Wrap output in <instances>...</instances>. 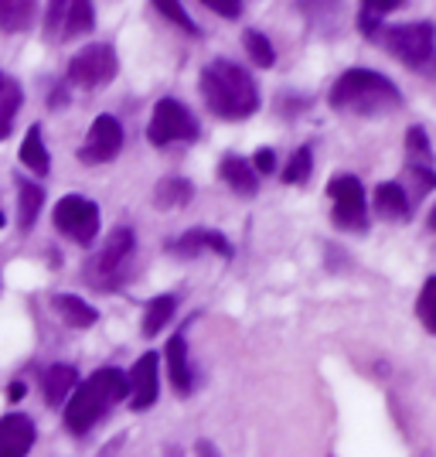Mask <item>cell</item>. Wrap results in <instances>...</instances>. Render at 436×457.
Segmentation results:
<instances>
[{"label": "cell", "instance_id": "obj_1", "mask_svg": "<svg viewBox=\"0 0 436 457\" xmlns=\"http://www.w3.org/2000/svg\"><path fill=\"white\" fill-rule=\"evenodd\" d=\"M198 89L202 99L209 106L211 116L218 120H249V116L259 110V86L256 79L246 72V65L232 62V58H215L202 69L198 79Z\"/></svg>", "mask_w": 436, "mask_h": 457}, {"label": "cell", "instance_id": "obj_2", "mask_svg": "<svg viewBox=\"0 0 436 457\" xmlns=\"http://www.w3.org/2000/svg\"><path fill=\"white\" fill-rule=\"evenodd\" d=\"M331 110L344 116H389L402 110V93L389 76L372 69H348L327 93Z\"/></svg>", "mask_w": 436, "mask_h": 457}, {"label": "cell", "instance_id": "obj_3", "mask_svg": "<svg viewBox=\"0 0 436 457\" xmlns=\"http://www.w3.org/2000/svg\"><path fill=\"white\" fill-rule=\"evenodd\" d=\"M127 393H130L127 389V376L119 369L106 365V369L93 372L86 382H78L76 393L65 403V430L76 434V437L89 434L116 403L127 400Z\"/></svg>", "mask_w": 436, "mask_h": 457}, {"label": "cell", "instance_id": "obj_4", "mask_svg": "<svg viewBox=\"0 0 436 457\" xmlns=\"http://www.w3.org/2000/svg\"><path fill=\"white\" fill-rule=\"evenodd\" d=\"M372 41L399 58L406 69L423 72L436 58V28L433 21H409V24H379Z\"/></svg>", "mask_w": 436, "mask_h": 457}, {"label": "cell", "instance_id": "obj_5", "mask_svg": "<svg viewBox=\"0 0 436 457\" xmlns=\"http://www.w3.org/2000/svg\"><path fill=\"white\" fill-rule=\"evenodd\" d=\"M133 256H136V236H133V228L116 226L110 232V239L103 243V249L95 256H89V263H86V284L93 287V290H103V294L119 290V287L127 284V277H130Z\"/></svg>", "mask_w": 436, "mask_h": 457}, {"label": "cell", "instance_id": "obj_6", "mask_svg": "<svg viewBox=\"0 0 436 457\" xmlns=\"http://www.w3.org/2000/svg\"><path fill=\"white\" fill-rule=\"evenodd\" d=\"M198 134H202V127H198L194 113H191L181 99H171V96L157 99V106H153V113H151V123H147V140H151L153 147L194 144Z\"/></svg>", "mask_w": 436, "mask_h": 457}, {"label": "cell", "instance_id": "obj_7", "mask_svg": "<svg viewBox=\"0 0 436 457\" xmlns=\"http://www.w3.org/2000/svg\"><path fill=\"white\" fill-rule=\"evenodd\" d=\"M327 198H331V222L344 232H365L368 228V198L365 185L355 174H338L327 181Z\"/></svg>", "mask_w": 436, "mask_h": 457}, {"label": "cell", "instance_id": "obj_8", "mask_svg": "<svg viewBox=\"0 0 436 457\" xmlns=\"http://www.w3.org/2000/svg\"><path fill=\"white\" fill-rule=\"evenodd\" d=\"M116 69H119V62H116L113 45H106V41H93V45H86L82 52L72 55L69 72H65V82L82 86V89H99V86L113 82Z\"/></svg>", "mask_w": 436, "mask_h": 457}, {"label": "cell", "instance_id": "obj_9", "mask_svg": "<svg viewBox=\"0 0 436 457\" xmlns=\"http://www.w3.org/2000/svg\"><path fill=\"white\" fill-rule=\"evenodd\" d=\"M55 228L78 246H93L99 236V205L86 195H65L52 212Z\"/></svg>", "mask_w": 436, "mask_h": 457}, {"label": "cell", "instance_id": "obj_10", "mask_svg": "<svg viewBox=\"0 0 436 457\" xmlns=\"http://www.w3.org/2000/svg\"><path fill=\"white\" fill-rule=\"evenodd\" d=\"M95 28V7L89 0H55L45 11V31L52 41H69L78 35H89Z\"/></svg>", "mask_w": 436, "mask_h": 457}, {"label": "cell", "instance_id": "obj_11", "mask_svg": "<svg viewBox=\"0 0 436 457\" xmlns=\"http://www.w3.org/2000/svg\"><path fill=\"white\" fill-rule=\"evenodd\" d=\"M123 127H119V120L113 113H103L93 120V127H89V134L82 140V147H78V161L82 164H110L116 154L123 151Z\"/></svg>", "mask_w": 436, "mask_h": 457}, {"label": "cell", "instance_id": "obj_12", "mask_svg": "<svg viewBox=\"0 0 436 457\" xmlns=\"http://www.w3.org/2000/svg\"><path fill=\"white\" fill-rule=\"evenodd\" d=\"M160 359H157V352H144L136 365L130 369V376H127V400L136 413H144V410H151L157 396H160Z\"/></svg>", "mask_w": 436, "mask_h": 457}, {"label": "cell", "instance_id": "obj_13", "mask_svg": "<svg viewBox=\"0 0 436 457\" xmlns=\"http://www.w3.org/2000/svg\"><path fill=\"white\" fill-rule=\"evenodd\" d=\"M168 253L174 256H181V260H191V256H202V253H215V256H222V260H232V253L235 246L228 243L226 236L218 232V228H209V226H194L188 228L185 236H177L168 243Z\"/></svg>", "mask_w": 436, "mask_h": 457}, {"label": "cell", "instance_id": "obj_14", "mask_svg": "<svg viewBox=\"0 0 436 457\" xmlns=\"http://www.w3.org/2000/svg\"><path fill=\"white\" fill-rule=\"evenodd\" d=\"M35 420L24 413H11L0 417V457H28V451L35 447Z\"/></svg>", "mask_w": 436, "mask_h": 457}, {"label": "cell", "instance_id": "obj_15", "mask_svg": "<svg viewBox=\"0 0 436 457\" xmlns=\"http://www.w3.org/2000/svg\"><path fill=\"white\" fill-rule=\"evenodd\" d=\"M164 362H168V379H171L174 393L177 396H191L194 389V369H191V355H188V338L185 331H177L168 348H164Z\"/></svg>", "mask_w": 436, "mask_h": 457}, {"label": "cell", "instance_id": "obj_16", "mask_svg": "<svg viewBox=\"0 0 436 457\" xmlns=\"http://www.w3.org/2000/svg\"><path fill=\"white\" fill-rule=\"evenodd\" d=\"M375 215L382 222H409L413 215V195L402 188L399 181H382L375 188Z\"/></svg>", "mask_w": 436, "mask_h": 457}, {"label": "cell", "instance_id": "obj_17", "mask_svg": "<svg viewBox=\"0 0 436 457\" xmlns=\"http://www.w3.org/2000/svg\"><path fill=\"white\" fill-rule=\"evenodd\" d=\"M218 178H222L228 188H232V195H239V198H252V195L259 191V178L252 171V164H249L246 157H239V154H226V157H222Z\"/></svg>", "mask_w": 436, "mask_h": 457}, {"label": "cell", "instance_id": "obj_18", "mask_svg": "<svg viewBox=\"0 0 436 457\" xmlns=\"http://www.w3.org/2000/svg\"><path fill=\"white\" fill-rule=\"evenodd\" d=\"M76 386H78L76 365L55 362V365H48V369L41 372V389H45V400H48V406H62V403H69V396L76 393Z\"/></svg>", "mask_w": 436, "mask_h": 457}, {"label": "cell", "instance_id": "obj_19", "mask_svg": "<svg viewBox=\"0 0 436 457\" xmlns=\"http://www.w3.org/2000/svg\"><path fill=\"white\" fill-rule=\"evenodd\" d=\"M194 198V185L181 174H168L153 185V205L157 209H185Z\"/></svg>", "mask_w": 436, "mask_h": 457}, {"label": "cell", "instance_id": "obj_20", "mask_svg": "<svg viewBox=\"0 0 436 457\" xmlns=\"http://www.w3.org/2000/svg\"><path fill=\"white\" fill-rule=\"evenodd\" d=\"M52 307H55L58 318L69 324V328H93L95 318H99L95 307L86 304L76 294H55V297H52Z\"/></svg>", "mask_w": 436, "mask_h": 457}, {"label": "cell", "instance_id": "obj_21", "mask_svg": "<svg viewBox=\"0 0 436 457\" xmlns=\"http://www.w3.org/2000/svg\"><path fill=\"white\" fill-rule=\"evenodd\" d=\"M21 103H24L21 82L14 76H7V72H0V140H7V134H11Z\"/></svg>", "mask_w": 436, "mask_h": 457}, {"label": "cell", "instance_id": "obj_22", "mask_svg": "<svg viewBox=\"0 0 436 457\" xmlns=\"http://www.w3.org/2000/svg\"><path fill=\"white\" fill-rule=\"evenodd\" d=\"M38 18V4L31 0H0V31L14 35V31H28Z\"/></svg>", "mask_w": 436, "mask_h": 457}, {"label": "cell", "instance_id": "obj_23", "mask_svg": "<svg viewBox=\"0 0 436 457\" xmlns=\"http://www.w3.org/2000/svg\"><path fill=\"white\" fill-rule=\"evenodd\" d=\"M21 164H24V168H31L35 174L52 171V157H48V151H45V137H41L38 123L24 134V144H21Z\"/></svg>", "mask_w": 436, "mask_h": 457}, {"label": "cell", "instance_id": "obj_24", "mask_svg": "<svg viewBox=\"0 0 436 457\" xmlns=\"http://www.w3.org/2000/svg\"><path fill=\"white\" fill-rule=\"evenodd\" d=\"M41 202H45L41 185L28 181V178H21L18 181V226L21 228L35 226V219H38V212H41Z\"/></svg>", "mask_w": 436, "mask_h": 457}, {"label": "cell", "instance_id": "obj_25", "mask_svg": "<svg viewBox=\"0 0 436 457\" xmlns=\"http://www.w3.org/2000/svg\"><path fill=\"white\" fill-rule=\"evenodd\" d=\"M174 311H177V297H174V294H160V297H153L151 304L144 307V335H147V338L160 335V331H164V324L174 318Z\"/></svg>", "mask_w": 436, "mask_h": 457}, {"label": "cell", "instance_id": "obj_26", "mask_svg": "<svg viewBox=\"0 0 436 457\" xmlns=\"http://www.w3.org/2000/svg\"><path fill=\"white\" fill-rule=\"evenodd\" d=\"M310 171H314V147L310 144H300L297 151L290 154V161H286L284 168V185H307L310 181Z\"/></svg>", "mask_w": 436, "mask_h": 457}, {"label": "cell", "instance_id": "obj_27", "mask_svg": "<svg viewBox=\"0 0 436 457\" xmlns=\"http://www.w3.org/2000/svg\"><path fill=\"white\" fill-rule=\"evenodd\" d=\"M243 45H246V55L252 65H259V69H273L276 65V48H273V41L266 38L263 31L249 28L246 35H243Z\"/></svg>", "mask_w": 436, "mask_h": 457}, {"label": "cell", "instance_id": "obj_28", "mask_svg": "<svg viewBox=\"0 0 436 457\" xmlns=\"http://www.w3.org/2000/svg\"><path fill=\"white\" fill-rule=\"evenodd\" d=\"M406 164H419V168H433V147L423 127H409L406 130Z\"/></svg>", "mask_w": 436, "mask_h": 457}, {"label": "cell", "instance_id": "obj_29", "mask_svg": "<svg viewBox=\"0 0 436 457\" xmlns=\"http://www.w3.org/2000/svg\"><path fill=\"white\" fill-rule=\"evenodd\" d=\"M416 318L430 335H436V277H426V284H423V290H419Z\"/></svg>", "mask_w": 436, "mask_h": 457}, {"label": "cell", "instance_id": "obj_30", "mask_svg": "<svg viewBox=\"0 0 436 457\" xmlns=\"http://www.w3.org/2000/svg\"><path fill=\"white\" fill-rule=\"evenodd\" d=\"M153 11L160 14V18H168L171 24H177L185 35H191V38H198L202 35V28L191 21V14L181 7V4H174V0H153Z\"/></svg>", "mask_w": 436, "mask_h": 457}, {"label": "cell", "instance_id": "obj_31", "mask_svg": "<svg viewBox=\"0 0 436 457\" xmlns=\"http://www.w3.org/2000/svg\"><path fill=\"white\" fill-rule=\"evenodd\" d=\"M249 164H252L256 178H263V174H273V171H276V151H273V147H259V151H256V157H252Z\"/></svg>", "mask_w": 436, "mask_h": 457}, {"label": "cell", "instance_id": "obj_32", "mask_svg": "<svg viewBox=\"0 0 436 457\" xmlns=\"http://www.w3.org/2000/svg\"><path fill=\"white\" fill-rule=\"evenodd\" d=\"M205 7L215 11V14H222V18H232V21L246 11V4H243V0H205Z\"/></svg>", "mask_w": 436, "mask_h": 457}, {"label": "cell", "instance_id": "obj_33", "mask_svg": "<svg viewBox=\"0 0 436 457\" xmlns=\"http://www.w3.org/2000/svg\"><path fill=\"white\" fill-rule=\"evenodd\" d=\"M307 106H310V99H297V96H286L280 110H284V116H293V113H300V110H307Z\"/></svg>", "mask_w": 436, "mask_h": 457}, {"label": "cell", "instance_id": "obj_34", "mask_svg": "<svg viewBox=\"0 0 436 457\" xmlns=\"http://www.w3.org/2000/svg\"><path fill=\"white\" fill-rule=\"evenodd\" d=\"M194 454H198V457H222V454H218V447H215L211 440H205V437L194 444Z\"/></svg>", "mask_w": 436, "mask_h": 457}, {"label": "cell", "instance_id": "obj_35", "mask_svg": "<svg viewBox=\"0 0 436 457\" xmlns=\"http://www.w3.org/2000/svg\"><path fill=\"white\" fill-rule=\"evenodd\" d=\"M7 400L11 403L24 400V382H11V386H7Z\"/></svg>", "mask_w": 436, "mask_h": 457}, {"label": "cell", "instance_id": "obj_36", "mask_svg": "<svg viewBox=\"0 0 436 457\" xmlns=\"http://www.w3.org/2000/svg\"><path fill=\"white\" fill-rule=\"evenodd\" d=\"M423 76H426V79H433V82H436V58H433V62H430V65H426V69H423Z\"/></svg>", "mask_w": 436, "mask_h": 457}, {"label": "cell", "instance_id": "obj_37", "mask_svg": "<svg viewBox=\"0 0 436 457\" xmlns=\"http://www.w3.org/2000/svg\"><path fill=\"white\" fill-rule=\"evenodd\" d=\"M426 226H430V232H436V205L430 209V215H426Z\"/></svg>", "mask_w": 436, "mask_h": 457}, {"label": "cell", "instance_id": "obj_38", "mask_svg": "<svg viewBox=\"0 0 436 457\" xmlns=\"http://www.w3.org/2000/svg\"><path fill=\"white\" fill-rule=\"evenodd\" d=\"M119 444H123V437H119V440H113V444H110V447H106V451H103V457H113V451H116V447H119Z\"/></svg>", "mask_w": 436, "mask_h": 457}, {"label": "cell", "instance_id": "obj_39", "mask_svg": "<svg viewBox=\"0 0 436 457\" xmlns=\"http://www.w3.org/2000/svg\"><path fill=\"white\" fill-rule=\"evenodd\" d=\"M164 457H181V447H174V444H171V447L164 451Z\"/></svg>", "mask_w": 436, "mask_h": 457}, {"label": "cell", "instance_id": "obj_40", "mask_svg": "<svg viewBox=\"0 0 436 457\" xmlns=\"http://www.w3.org/2000/svg\"><path fill=\"white\" fill-rule=\"evenodd\" d=\"M0 228H4V212H0Z\"/></svg>", "mask_w": 436, "mask_h": 457}]
</instances>
